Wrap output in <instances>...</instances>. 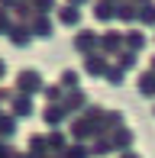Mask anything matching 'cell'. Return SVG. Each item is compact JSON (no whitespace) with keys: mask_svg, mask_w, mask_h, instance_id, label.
Wrapping results in <instances>:
<instances>
[{"mask_svg":"<svg viewBox=\"0 0 155 158\" xmlns=\"http://www.w3.org/2000/svg\"><path fill=\"white\" fill-rule=\"evenodd\" d=\"M94 35H90V32H84V35H78V42H74V45H78V52H81V48H84V52H90V45H94Z\"/></svg>","mask_w":155,"mask_h":158,"instance_id":"cell-1","label":"cell"},{"mask_svg":"<svg viewBox=\"0 0 155 158\" xmlns=\"http://www.w3.org/2000/svg\"><path fill=\"white\" fill-rule=\"evenodd\" d=\"M139 87H142V94H155V74H142Z\"/></svg>","mask_w":155,"mask_h":158,"instance_id":"cell-2","label":"cell"},{"mask_svg":"<svg viewBox=\"0 0 155 158\" xmlns=\"http://www.w3.org/2000/svg\"><path fill=\"white\" fill-rule=\"evenodd\" d=\"M113 16V6L107 3V0H103V3H97V19H110Z\"/></svg>","mask_w":155,"mask_h":158,"instance_id":"cell-3","label":"cell"},{"mask_svg":"<svg viewBox=\"0 0 155 158\" xmlns=\"http://www.w3.org/2000/svg\"><path fill=\"white\" fill-rule=\"evenodd\" d=\"M126 42H129V45H132V52H136V48H142V32H129V39H126Z\"/></svg>","mask_w":155,"mask_h":158,"instance_id":"cell-4","label":"cell"},{"mask_svg":"<svg viewBox=\"0 0 155 158\" xmlns=\"http://www.w3.org/2000/svg\"><path fill=\"white\" fill-rule=\"evenodd\" d=\"M110 81H113V84H119V81H123V71H119V68H113V71H110Z\"/></svg>","mask_w":155,"mask_h":158,"instance_id":"cell-5","label":"cell"},{"mask_svg":"<svg viewBox=\"0 0 155 158\" xmlns=\"http://www.w3.org/2000/svg\"><path fill=\"white\" fill-rule=\"evenodd\" d=\"M87 68H90V71H100V68H103V61H100V58H90Z\"/></svg>","mask_w":155,"mask_h":158,"instance_id":"cell-6","label":"cell"},{"mask_svg":"<svg viewBox=\"0 0 155 158\" xmlns=\"http://www.w3.org/2000/svg\"><path fill=\"white\" fill-rule=\"evenodd\" d=\"M142 16H145V19H155V6H149V10H145Z\"/></svg>","mask_w":155,"mask_h":158,"instance_id":"cell-7","label":"cell"},{"mask_svg":"<svg viewBox=\"0 0 155 158\" xmlns=\"http://www.w3.org/2000/svg\"><path fill=\"white\" fill-rule=\"evenodd\" d=\"M74 3H84V0H74Z\"/></svg>","mask_w":155,"mask_h":158,"instance_id":"cell-8","label":"cell"},{"mask_svg":"<svg viewBox=\"0 0 155 158\" xmlns=\"http://www.w3.org/2000/svg\"><path fill=\"white\" fill-rule=\"evenodd\" d=\"M126 158H132V155H126Z\"/></svg>","mask_w":155,"mask_h":158,"instance_id":"cell-9","label":"cell"}]
</instances>
